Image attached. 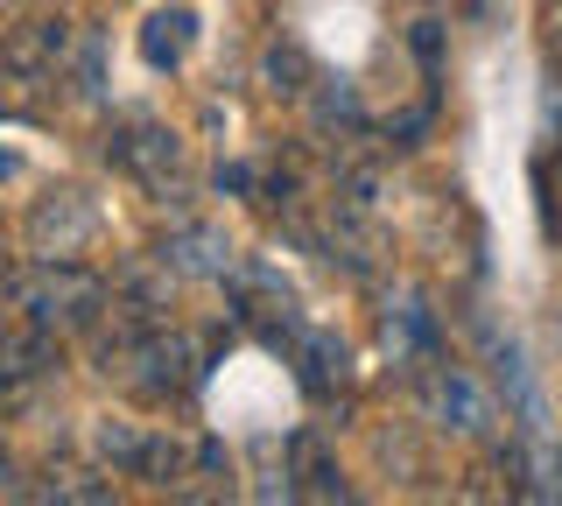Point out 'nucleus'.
<instances>
[{"instance_id": "obj_1", "label": "nucleus", "mask_w": 562, "mask_h": 506, "mask_svg": "<svg viewBox=\"0 0 562 506\" xmlns=\"http://www.w3.org/2000/svg\"><path fill=\"white\" fill-rule=\"evenodd\" d=\"M14 303H22L29 324H43L49 338H92L113 310V289L99 274H85L78 260H35V274L14 282Z\"/></svg>"}, {"instance_id": "obj_2", "label": "nucleus", "mask_w": 562, "mask_h": 506, "mask_svg": "<svg viewBox=\"0 0 562 506\" xmlns=\"http://www.w3.org/2000/svg\"><path fill=\"white\" fill-rule=\"evenodd\" d=\"M415 394H422V415H429L443 436H457V443H485V450L499 443V429H506L499 387H492V380H479L464 359L436 352V359L415 373Z\"/></svg>"}, {"instance_id": "obj_3", "label": "nucleus", "mask_w": 562, "mask_h": 506, "mask_svg": "<svg viewBox=\"0 0 562 506\" xmlns=\"http://www.w3.org/2000/svg\"><path fill=\"white\" fill-rule=\"evenodd\" d=\"M105 162H120L127 177L162 204H190V155L183 134H169L162 120H120L105 134Z\"/></svg>"}, {"instance_id": "obj_4", "label": "nucleus", "mask_w": 562, "mask_h": 506, "mask_svg": "<svg viewBox=\"0 0 562 506\" xmlns=\"http://www.w3.org/2000/svg\"><path fill=\"white\" fill-rule=\"evenodd\" d=\"M70 49H78L70 22H29L22 36L0 49V106H43V92L64 85Z\"/></svg>"}, {"instance_id": "obj_5", "label": "nucleus", "mask_w": 562, "mask_h": 506, "mask_svg": "<svg viewBox=\"0 0 562 506\" xmlns=\"http://www.w3.org/2000/svg\"><path fill=\"white\" fill-rule=\"evenodd\" d=\"M380 345H386V359L401 366V373H422L436 352H450L443 345V317H436V303H429V289H415V282H394L386 289V310H380Z\"/></svg>"}, {"instance_id": "obj_6", "label": "nucleus", "mask_w": 562, "mask_h": 506, "mask_svg": "<svg viewBox=\"0 0 562 506\" xmlns=\"http://www.w3.org/2000/svg\"><path fill=\"white\" fill-rule=\"evenodd\" d=\"M99 239V204L85 190H43L22 218V247L35 260H78Z\"/></svg>"}, {"instance_id": "obj_7", "label": "nucleus", "mask_w": 562, "mask_h": 506, "mask_svg": "<svg viewBox=\"0 0 562 506\" xmlns=\"http://www.w3.org/2000/svg\"><path fill=\"white\" fill-rule=\"evenodd\" d=\"M155 254L169 260L176 282H233V274H239L233 233H225V225H211V218H183V225H169Z\"/></svg>"}, {"instance_id": "obj_8", "label": "nucleus", "mask_w": 562, "mask_h": 506, "mask_svg": "<svg viewBox=\"0 0 562 506\" xmlns=\"http://www.w3.org/2000/svg\"><path fill=\"white\" fill-rule=\"evenodd\" d=\"M289 366H295V387H303L316 408H345L351 401V352H345L338 330L303 324V338L289 345Z\"/></svg>"}, {"instance_id": "obj_9", "label": "nucleus", "mask_w": 562, "mask_h": 506, "mask_svg": "<svg viewBox=\"0 0 562 506\" xmlns=\"http://www.w3.org/2000/svg\"><path fill=\"white\" fill-rule=\"evenodd\" d=\"M49 366H57V338H49L43 324H29V317L0 324V401H14V394L43 387Z\"/></svg>"}, {"instance_id": "obj_10", "label": "nucleus", "mask_w": 562, "mask_h": 506, "mask_svg": "<svg viewBox=\"0 0 562 506\" xmlns=\"http://www.w3.org/2000/svg\"><path fill=\"white\" fill-rule=\"evenodd\" d=\"M289 458H295V479H303V506H366L359 485L345 479V464L330 458V443L316 429L289 436Z\"/></svg>"}, {"instance_id": "obj_11", "label": "nucleus", "mask_w": 562, "mask_h": 506, "mask_svg": "<svg viewBox=\"0 0 562 506\" xmlns=\"http://www.w3.org/2000/svg\"><path fill=\"white\" fill-rule=\"evenodd\" d=\"M190 49H198V14L190 8H155L148 22H140V57H148V71H183Z\"/></svg>"}, {"instance_id": "obj_12", "label": "nucleus", "mask_w": 562, "mask_h": 506, "mask_svg": "<svg viewBox=\"0 0 562 506\" xmlns=\"http://www.w3.org/2000/svg\"><path fill=\"white\" fill-rule=\"evenodd\" d=\"M246 458H254V506H303V479L281 436H254Z\"/></svg>"}, {"instance_id": "obj_13", "label": "nucleus", "mask_w": 562, "mask_h": 506, "mask_svg": "<svg viewBox=\"0 0 562 506\" xmlns=\"http://www.w3.org/2000/svg\"><path fill=\"white\" fill-rule=\"evenodd\" d=\"M148 429H155V423H127V415H105V423H92V458L113 471V479H134L140 450H148Z\"/></svg>"}, {"instance_id": "obj_14", "label": "nucleus", "mask_w": 562, "mask_h": 506, "mask_svg": "<svg viewBox=\"0 0 562 506\" xmlns=\"http://www.w3.org/2000/svg\"><path fill=\"white\" fill-rule=\"evenodd\" d=\"M310 113H316V134H359L366 127V106H359V85L351 78H316L310 85Z\"/></svg>"}, {"instance_id": "obj_15", "label": "nucleus", "mask_w": 562, "mask_h": 506, "mask_svg": "<svg viewBox=\"0 0 562 506\" xmlns=\"http://www.w3.org/2000/svg\"><path fill=\"white\" fill-rule=\"evenodd\" d=\"M520 464H527V493H535V506H562V443H555V429L520 436Z\"/></svg>"}, {"instance_id": "obj_16", "label": "nucleus", "mask_w": 562, "mask_h": 506, "mask_svg": "<svg viewBox=\"0 0 562 506\" xmlns=\"http://www.w3.org/2000/svg\"><path fill=\"white\" fill-rule=\"evenodd\" d=\"M260 78H268L274 99H310L316 64L303 57V43H268V57H260Z\"/></svg>"}, {"instance_id": "obj_17", "label": "nucleus", "mask_w": 562, "mask_h": 506, "mask_svg": "<svg viewBox=\"0 0 562 506\" xmlns=\"http://www.w3.org/2000/svg\"><path fill=\"white\" fill-rule=\"evenodd\" d=\"M541 113H549V134L562 142V43L549 49V92H541Z\"/></svg>"}, {"instance_id": "obj_18", "label": "nucleus", "mask_w": 562, "mask_h": 506, "mask_svg": "<svg viewBox=\"0 0 562 506\" xmlns=\"http://www.w3.org/2000/svg\"><path fill=\"white\" fill-rule=\"evenodd\" d=\"M14 282H22V274H14V260H8V247H0V295H14Z\"/></svg>"}, {"instance_id": "obj_19", "label": "nucleus", "mask_w": 562, "mask_h": 506, "mask_svg": "<svg viewBox=\"0 0 562 506\" xmlns=\"http://www.w3.org/2000/svg\"><path fill=\"white\" fill-rule=\"evenodd\" d=\"M105 506H120V499H105Z\"/></svg>"}, {"instance_id": "obj_20", "label": "nucleus", "mask_w": 562, "mask_h": 506, "mask_svg": "<svg viewBox=\"0 0 562 506\" xmlns=\"http://www.w3.org/2000/svg\"><path fill=\"white\" fill-rule=\"evenodd\" d=\"M443 506H450V499H443Z\"/></svg>"}]
</instances>
